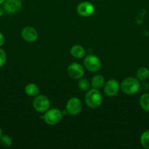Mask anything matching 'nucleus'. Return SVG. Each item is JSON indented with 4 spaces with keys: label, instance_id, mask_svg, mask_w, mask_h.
I'll use <instances>...</instances> for the list:
<instances>
[{
    "label": "nucleus",
    "instance_id": "obj_12",
    "mask_svg": "<svg viewBox=\"0 0 149 149\" xmlns=\"http://www.w3.org/2000/svg\"><path fill=\"white\" fill-rule=\"evenodd\" d=\"M70 53L75 58H83L86 55V49L80 45H74L70 49Z\"/></svg>",
    "mask_w": 149,
    "mask_h": 149
},
{
    "label": "nucleus",
    "instance_id": "obj_22",
    "mask_svg": "<svg viewBox=\"0 0 149 149\" xmlns=\"http://www.w3.org/2000/svg\"><path fill=\"white\" fill-rule=\"evenodd\" d=\"M2 14H3V10L1 9V7H0V17L2 15Z\"/></svg>",
    "mask_w": 149,
    "mask_h": 149
},
{
    "label": "nucleus",
    "instance_id": "obj_7",
    "mask_svg": "<svg viewBox=\"0 0 149 149\" xmlns=\"http://www.w3.org/2000/svg\"><path fill=\"white\" fill-rule=\"evenodd\" d=\"M67 73L69 76L73 79H80L84 75V68L80 64L73 63L67 68Z\"/></svg>",
    "mask_w": 149,
    "mask_h": 149
},
{
    "label": "nucleus",
    "instance_id": "obj_8",
    "mask_svg": "<svg viewBox=\"0 0 149 149\" xmlns=\"http://www.w3.org/2000/svg\"><path fill=\"white\" fill-rule=\"evenodd\" d=\"M94 6L89 1H83L77 7V12L82 17H89L94 13Z\"/></svg>",
    "mask_w": 149,
    "mask_h": 149
},
{
    "label": "nucleus",
    "instance_id": "obj_14",
    "mask_svg": "<svg viewBox=\"0 0 149 149\" xmlns=\"http://www.w3.org/2000/svg\"><path fill=\"white\" fill-rule=\"evenodd\" d=\"M91 84L93 88L99 89L103 87L105 84V79L102 75H95L92 77Z\"/></svg>",
    "mask_w": 149,
    "mask_h": 149
},
{
    "label": "nucleus",
    "instance_id": "obj_13",
    "mask_svg": "<svg viewBox=\"0 0 149 149\" xmlns=\"http://www.w3.org/2000/svg\"><path fill=\"white\" fill-rule=\"evenodd\" d=\"M25 93L28 95L35 97L39 94V88L37 84H34V83H30V84H28L25 87Z\"/></svg>",
    "mask_w": 149,
    "mask_h": 149
},
{
    "label": "nucleus",
    "instance_id": "obj_20",
    "mask_svg": "<svg viewBox=\"0 0 149 149\" xmlns=\"http://www.w3.org/2000/svg\"><path fill=\"white\" fill-rule=\"evenodd\" d=\"M6 62V53L2 49H0V67L3 66Z\"/></svg>",
    "mask_w": 149,
    "mask_h": 149
},
{
    "label": "nucleus",
    "instance_id": "obj_19",
    "mask_svg": "<svg viewBox=\"0 0 149 149\" xmlns=\"http://www.w3.org/2000/svg\"><path fill=\"white\" fill-rule=\"evenodd\" d=\"M0 142L1 144L4 147H10L13 143V140L8 135H4L1 136L0 138Z\"/></svg>",
    "mask_w": 149,
    "mask_h": 149
},
{
    "label": "nucleus",
    "instance_id": "obj_15",
    "mask_svg": "<svg viewBox=\"0 0 149 149\" xmlns=\"http://www.w3.org/2000/svg\"><path fill=\"white\" fill-rule=\"evenodd\" d=\"M136 76L139 81H145L149 77V70L145 67L140 68L136 73Z\"/></svg>",
    "mask_w": 149,
    "mask_h": 149
},
{
    "label": "nucleus",
    "instance_id": "obj_1",
    "mask_svg": "<svg viewBox=\"0 0 149 149\" xmlns=\"http://www.w3.org/2000/svg\"><path fill=\"white\" fill-rule=\"evenodd\" d=\"M85 102L89 107L97 109L102 103V96L98 89L89 90L85 95Z\"/></svg>",
    "mask_w": 149,
    "mask_h": 149
},
{
    "label": "nucleus",
    "instance_id": "obj_24",
    "mask_svg": "<svg viewBox=\"0 0 149 149\" xmlns=\"http://www.w3.org/2000/svg\"><path fill=\"white\" fill-rule=\"evenodd\" d=\"M5 1V0H0V4H3V3Z\"/></svg>",
    "mask_w": 149,
    "mask_h": 149
},
{
    "label": "nucleus",
    "instance_id": "obj_10",
    "mask_svg": "<svg viewBox=\"0 0 149 149\" xmlns=\"http://www.w3.org/2000/svg\"><path fill=\"white\" fill-rule=\"evenodd\" d=\"M22 7V1L20 0H5L4 4V10L8 14H14L20 11Z\"/></svg>",
    "mask_w": 149,
    "mask_h": 149
},
{
    "label": "nucleus",
    "instance_id": "obj_17",
    "mask_svg": "<svg viewBox=\"0 0 149 149\" xmlns=\"http://www.w3.org/2000/svg\"><path fill=\"white\" fill-rule=\"evenodd\" d=\"M140 142L143 148L149 149V130H146L140 137Z\"/></svg>",
    "mask_w": 149,
    "mask_h": 149
},
{
    "label": "nucleus",
    "instance_id": "obj_2",
    "mask_svg": "<svg viewBox=\"0 0 149 149\" xmlns=\"http://www.w3.org/2000/svg\"><path fill=\"white\" fill-rule=\"evenodd\" d=\"M121 90L127 95H134L139 91L140 84L139 80L134 77H127L121 82Z\"/></svg>",
    "mask_w": 149,
    "mask_h": 149
},
{
    "label": "nucleus",
    "instance_id": "obj_18",
    "mask_svg": "<svg viewBox=\"0 0 149 149\" xmlns=\"http://www.w3.org/2000/svg\"><path fill=\"white\" fill-rule=\"evenodd\" d=\"M78 87L82 91H88L90 88V83L86 79H80L78 81Z\"/></svg>",
    "mask_w": 149,
    "mask_h": 149
},
{
    "label": "nucleus",
    "instance_id": "obj_5",
    "mask_svg": "<svg viewBox=\"0 0 149 149\" xmlns=\"http://www.w3.org/2000/svg\"><path fill=\"white\" fill-rule=\"evenodd\" d=\"M84 66L91 72H97L101 68V61L98 57L94 55H89L84 59Z\"/></svg>",
    "mask_w": 149,
    "mask_h": 149
},
{
    "label": "nucleus",
    "instance_id": "obj_4",
    "mask_svg": "<svg viewBox=\"0 0 149 149\" xmlns=\"http://www.w3.org/2000/svg\"><path fill=\"white\" fill-rule=\"evenodd\" d=\"M33 108L39 113H43L47 111L50 109V100L45 95H38L35 97L33 100Z\"/></svg>",
    "mask_w": 149,
    "mask_h": 149
},
{
    "label": "nucleus",
    "instance_id": "obj_23",
    "mask_svg": "<svg viewBox=\"0 0 149 149\" xmlns=\"http://www.w3.org/2000/svg\"><path fill=\"white\" fill-rule=\"evenodd\" d=\"M1 135H2V130H1V127H0V138H1Z\"/></svg>",
    "mask_w": 149,
    "mask_h": 149
},
{
    "label": "nucleus",
    "instance_id": "obj_3",
    "mask_svg": "<svg viewBox=\"0 0 149 149\" xmlns=\"http://www.w3.org/2000/svg\"><path fill=\"white\" fill-rule=\"evenodd\" d=\"M63 113L59 109H48L43 116L44 121L49 125H55L59 123L62 119Z\"/></svg>",
    "mask_w": 149,
    "mask_h": 149
},
{
    "label": "nucleus",
    "instance_id": "obj_9",
    "mask_svg": "<svg viewBox=\"0 0 149 149\" xmlns=\"http://www.w3.org/2000/svg\"><path fill=\"white\" fill-rule=\"evenodd\" d=\"M120 89V85L118 81L115 79H110L105 83L104 86V91L105 94L109 97H113L118 93Z\"/></svg>",
    "mask_w": 149,
    "mask_h": 149
},
{
    "label": "nucleus",
    "instance_id": "obj_11",
    "mask_svg": "<svg viewBox=\"0 0 149 149\" xmlns=\"http://www.w3.org/2000/svg\"><path fill=\"white\" fill-rule=\"evenodd\" d=\"M21 36L25 41L28 42H34L37 39L38 33L37 30L31 26L23 28L21 31Z\"/></svg>",
    "mask_w": 149,
    "mask_h": 149
},
{
    "label": "nucleus",
    "instance_id": "obj_6",
    "mask_svg": "<svg viewBox=\"0 0 149 149\" xmlns=\"http://www.w3.org/2000/svg\"><path fill=\"white\" fill-rule=\"evenodd\" d=\"M66 110L70 115H77L82 110L81 100L77 97H72L68 100L66 106Z\"/></svg>",
    "mask_w": 149,
    "mask_h": 149
},
{
    "label": "nucleus",
    "instance_id": "obj_16",
    "mask_svg": "<svg viewBox=\"0 0 149 149\" xmlns=\"http://www.w3.org/2000/svg\"><path fill=\"white\" fill-rule=\"evenodd\" d=\"M140 104L145 111L149 113V93H145L140 97Z\"/></svg>",
    "mask_w": 149,
    "mask_h": 149
},
{
    "label": "nucleus",
    "instance_id": "obj_21",
    "mask_svg": "<svg viewBox=\"0 0 149 149\" xmlns=\"http://www.w3.org/2000/svg\"><path fill=\"white\" fill-rule=\"evenodd\" d=\"M4 42H5V38H4L3 33L0 32V46H2L4 44Z\"/></svg>",
    "mask_w": 149,
    "mask_h": 149
}]
</instances>
